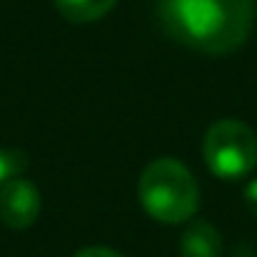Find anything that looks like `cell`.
Wrapping results in <instances>:
<instances>
[{"mask_svg":"<svg viewBox=\"0 0 257 257\" xmlns=\"http://www.w3.org/2000/svg\"><path fill=\"white\" fill-rule=\"evenodd\" d=\"M164 33L204 56H227L252 33L257 0H159Z\"/></svg>","mask_w":257,"mask_h":257,"instance_id":"6da1fadb","label":"cell"},{"mask_svg":"<svg viewBox=\"0 0 257 257\" xmlns=\"http://www.w3.org/2000/svg\"><path fill=\"white\" fill-rule=\"evenodd\" d=\"M139 202L152 219L179 224L194 217L199 207V184L182 162L164 157L142 172Z\"/></svg>","mask_w":257,"mask_h":257,"instance_id":"7a4b0ae2","label":"cell"},{"mask_svg":"<svg viewBox=\"0 0 257 257\" xmlns=\"http://www.w3.org/2000/svg\"><path fill=\"white\" fill-rule=\"evenodd\" d=\"M202 154L214 177L237 182L257 167V137L247 123L237 118H222L207 128Z\"/></svg>","mask_w":257,"mask_h":257,"instance_id":"3957f363","label":"cell"},{"mask_svg":"<svg viewBox=\"0 0 257 257\" xmlns=\"http://www.w3.org/2000/svg\"><path fill=\"white\" fill-rule=\"evenodd\" d=\"M41 214V192L33 182L16 177L0 189V219L11 229H26L36 224Z\"/></svg>","mask_w":257,"mask_h":257,"instance_id":"277c9868","label":"cell"},{"mask_svg":"<svg viewBox=\"0 0 257 257\" xmlns=\"http://www.w3.org/2000/svg\"><path fill=\"white\" fill-rule=\"evenodd\" d=\"M179 252L182 257H222V237L209 222L192 219L182 232Z\"/></svg>","mask_w":257,"mask_h":257,"instance_id":"5b68a950","label":"cell"},{"mask_svg":"<svg viewBox=\"0 0 257 257\" xmlns=\"http://www.w3.org/2000/svg\"><path fill=\"white\" fill-rule=\"evenodd\" d=\"M118 0H53L58 13L71 23H93L103 18Z\"/></svg>","mask_w":257,"mask_h":257,"instance_id":"8992f818","label":"cell"},{"mask_svg":"<svg viewBox=\"0 0 257 257\" xmlns=\"http://www.w3.org/2000/svg\"><path fill=\"white\" fill-rule=\"evenodd\" d=\"M28 162L21 152H13V149H0V189H3L6 182L21 177L26 172Z\"/></svg>","mask_w":257,"mask_h":257,"instance_id":"52a82bcc","label":"cell"},{"mask_svg":"<svg viewBox=\"0 0 257 257\" xmlns=\"http://www.w3.org/2000/svg\"><path fill=\"white\" fill-rule=\"evenodd\" d=\"M73 257H123V254H118L111 247H86V249L76 252Z\"/></svg>","mask_w":257,"mask_h":257,"instance_id":"ba28073f","label":"cell"},{"mask_svg":"<svg viewBox=\"0 0 257 257\" xmlns=\"http://www.w3.org/2000/svg\"><path fill=\"white\" fill-rule=\"evenodd\" d=\"M244 202H247L249 212L257 214V179H252V182L244 187Z\"/></svg>","mask_w":257,"mask_h":257,"instance_id":"9c48e42d","label":"cell"}]
</instances>
